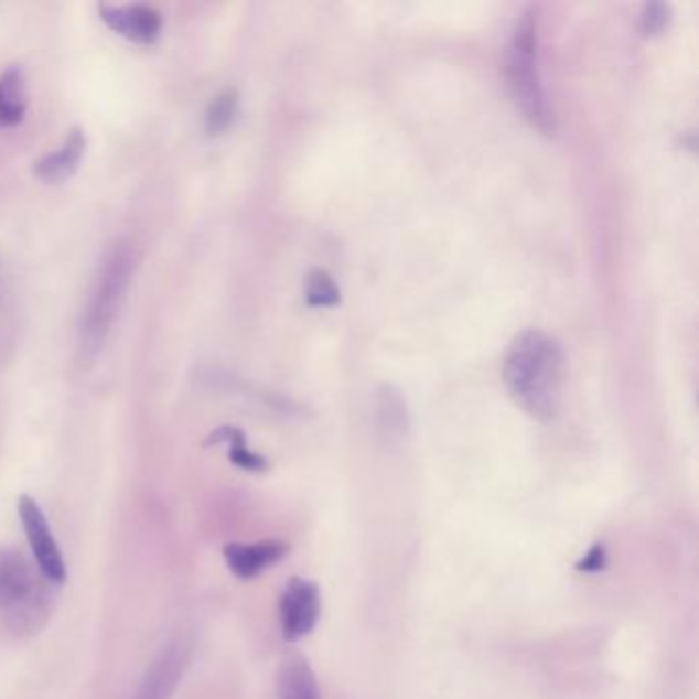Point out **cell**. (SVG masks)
<instances>
[{
  "instance_id": "cell-1",
  "label": "cell",
  "mask_w": 699,
  "mask_h": 699,
  "mask_svg": "<svg viewBox=\"0 0 699 699\" xmlns=\"http://www.w3.org/2000/svg\"><path fill=\"white\" fill-rule=\"evenodd\" d=\"M503 379L513 400L538 421H552L560 407L562 351L539 331H525L505 357Z\"/></svg>"
},
{
  "instance_id": "cell-2",
  "label": "cell",
  "mask_w": 699,
  "mask_h": 699,
  "mask_svg": "<svg viewBox=\"0 0 699 699\" xmlns=\"http://www.w3.org/2000/svg\"><path fill=\"white\" fill-rule=\"evenodd\" d=\"M509 85L524 116L539 130H553V116L538 68V19L527 11L517 21L509 45Z\"/></svg>"
},
{
  "instance_id": "cell-3",
  "label": "cell",
  "mask_w": 699,
  "mask_h": 699,
  "mask_svg": "<svg viewBox=\"0 0 699 699\" xmlns=\"http://www.w3.org/2000/svg\"><path fill=\"white\" fill-rule=\"evenodd\" d=\"M321 587L302 577H292L279 599L281 632L288 642H300L312 634L321 620Z\"/></svg>"
},
{
  "instance_id": "cell-4",
  "label": "cell",
  "mask_w": 699,
  "mask_h": 699,
  "mask_svg": "<svg viewBox=\"0 0 699 699\" xmlns=\"http://www.w3.org/2000/svg\"><path fill=\"white\" fill-rule=\"evenodd\" d=\"M17 509L30 541L31 552L37 562V570L50 583L60 587L66 581V564H64L56 538L52 536L44 510L37 505L35 498L28 495L19 496Z\"/></svg>"
},
{
  "instance_id": "cell-5",
  "label": "cell",
  "mask_w": 699,
  "mask_h": 699,
  "mask_svg": "<svg viewBox=\"0 0 699 699\" xmlns=\"http://www.w3.org/2000/svg\"><path fill=\"white\" fill-rule=\"evenodd\" d=\"M54 587L56 584L50 583L42 577V572H37L30 587L11 605L2 610L7 627L19 636L37 634L54 612V603H56Z\"/></svg>"
},
{
  "instance_id": "cell-6",
  "label": "cell",
  "mask_w": 699,
  "mask_h": 699,
  "mask_svg": "<svg viewBox=\"0 0 699 699\" xmlns=\"http://www.w3.org/2000/svg\"><path fill=\"white\" fill-rule=\"evenodd\" d=\"M99 15L109 30L136 44H154L162 30V15L150 4H99Z\"/></svg>"
},
{
  "instance_id": "cell-7",
  "label": "cell",
  "mask_w": 699,
  "mask_h": 699,
  "mask_svg": "<svg viewBox=\"0 0 699 699\" xmlns=\"http://www.w3.org/2000/svg\"><path fill=\"white\" fill-rule=\"evenodd\" d=\"M191 655V642L179 636L162 650L161 656L150 665L144 681L136 699H169Z\"/></svg>"
},
{
  "instance_id": "cell-8",
  "label": "cell",
  "mask_w": 699,
  "mask_h": 699,
  "mask_svg": "<svg viewBox=\"0 0 699 699\" xmlns=\"http://www.w3.org/2000/svg\"><path fill=\"white\" fill-rule=\"evenodd\" d=\"M290 552V546L279 539H262L255 544H226L224 558L226 564L240 581H250L261 572L281 562Z\"/></svg>"
},
{
  "instance_id": "cell-9",
  "label": "cell",
  "mask_w": 699,
  "mask_h": 699,
  "mask_svg": "<svg viewBox=\"0 0 699 699\" xmlns=\"http://www.w3.org/2000/svg\"><path fill=\"white\" fill-rule=\"evenodd\" d=\"M277 699H321L316 675L298 653L283 656L277 669Z\"/></svg>"
},
{
  "instance_id": "cell-10",
  "label": "cell",
  "mask_w": 699,
  "mask_h": 699,
  "mask_svg": "<svg viewBox=\"0 0 699 699\" xmlns=\"http://www.w3.org/2000/svg\"><path fill=\"white\" fill-rule=\"evenodd\" d=\"M85 150H87L85 131L80 130V128H73V130L68 131V138L64 142V147L60 148L58 152L45 154L44 159L35 162L33 173L40 179L47 181V183L66 181L80 166Z\"/></svg>"
},
{
  "instance_id": "cell-11",
  "label": "cell",
  "mask_w": 699,
  "mask_h": 699,
  "mask_svg": "<svg viewBox=\"0 0 699 699\" xmlns=\"http://www.w3.org/2000/svg\"><path fill=\"white\" fill-rule=\"evenodd\" d=\"M30 560L15 548L0 546V610L11 605L35 579Z\"/></svg>"
},
{
  "instance_id": "cell-12",
  "label": "cell",
  "mask_w": 699,
  "mask_h": 699,
  "mask_svg": "<svg viewBox=\"0 0 699 699\" xmlns=\"http://www.w3.org/2000/svg\"><path fill=\"white\" fill-rule=\"evenodd\" d=\"M28 111V88L23 71L11 66L0 74V126H17Z\"/></svg>"
},
{
  "instance_id": "cell-13",
  "label": "cell",
  "mask_w": 699,
  "mask_h": 699,
  "mask_svg": "<svg viewBox=\"0 0 699 699\" xmlns=\"http://www.w3.org/2000/svg\"><path fill=\"white\" fill-rule=\"evenodd\" d=\"M216 443H228L230 445L228 458H230L234 466H238L240 470L262 472L269 466L262 455L248 450L245 433L240 429H236V427L224 424V427H219L218 431H214L209 438L205 439V445H216Z\"/></svg>"
},
{
  "instance_id": "cell-14",
  "label": "cell",
  "mask_w": 699,
  "mask_h": 699,
  "mask_svg": "<svg viewBox=\"0 0 699 699\" xmlns=\"http://www.w3.org/2000/svg\"><path fill=\"white\" fill-rule=\"evenodd\" d=\"M238 114V93L234 88H228L219 93L214 101L207 107L205 116V130L207 136H222L224 131L230 130V126Z\"/></svg>"
},
{
  "instance_id": "cell-15",
  "label": "cell",
  "mask_w": 699,
  "mask_h": 699,
  "mask_svg": "<svg viewBox=\"0 0 699 699\" xmlns=\"http://www.w3.org/2000/svg\"><path fill=\"white\" fill-rule=\"evenodd\" d=\"M307 302L312 308H331L341 302V290L326 271H312L307 279Z\"/></svg>"
},
{
  "instance_id": "cell-16",
  "label": "cell",
  "mask_w": 699,
  "mask_h": 699,
  "mask_svg": "<svg viewBox=\"0 0 699 699\" xmlns=\"http://www.w3.org/2000/svg\"><path fill=\"white\" fill-rule=\"evenodd\" d=\"M670 7L665 2H648L642 11V31L646 35H656L669 25Z\"/></svg>"
},
{
  "instance_id": "cell-17",
  "label": "cell",
  "mask_w": 699,
  "mask_h": 699,
  "mask_svg": "<svg viewBox=\"0 0 699 699\" xmlns=\"http://www.w3.org/2000/svg\"><path fill=\"white\" fill-rule=\"evenodd\" d=\"M607 567V552L603 544H595L589 552L584 553L583 560L577 562V570L581 572H601Z\"/></svg>"
}]
</instances>
